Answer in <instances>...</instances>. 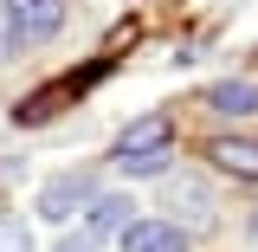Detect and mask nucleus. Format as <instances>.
Listing matches in <instances>:
<instances>
[{"label": "nucleus", "instance_id": "nucleus-8", "mask_svg": "<svg viewBox=\"0 0 258 252\" xmlns=\"http://www.w3.org/2000/svg\"><path fill=\"white\" fill-rule=\"evenodd\" d=\"M168 207L187 214V226H213V207H207V188L200 181H168Z\"/></svg>", "mask_w": 258, "mask_h": 252}, {"label": "nucleus", "instance_id": "nucleus-1", "mask_svg": "<svg viewBox=\"0 0 258 252\" xmlns=\"http://www.w3.org/2000/svg\"><path fill=\"white\" fill-rule=\"evenodd\" d=\"M129 207H136L129 194H97L91 207H84V220L71 226V233H64V239H58V246H52V252H97V246H103V239H116V233H123V226L136 220Z\"/></svg>", "mask_w": 258, "mask_h": 252}, {"label": "nucleus", "instance_id": "nucleus-9", "mask_svg": "<svg viewBox=\"0 0 258 252\" xmlns=\"http://www.w3.org/2000/svg\"><path fill=\"white\" fill-rule=\"evenodd\" d=\"M0 252H32V226L20 214H0Z\"/></svg>", "mask_w": 258, "mask_h": 252}, {"label": "nucleus", "instance_id": "nucleus-3", "mask_svg": "<svg viewBox=\"0 0 258 252\" xmlns=\"http://www.w3.org/2000/svg\"><path fill=\"white\" fill-rule=\"evenodd\" d=\"M97 200V175L91 168H64V175H52L45 188H39V214L45 220H71L78 207H91Z\"/></svg>", "mask_w": 258, "mask_h": 252}, {"label": "nucleus", "instance_id": "nucleus-10", "mask_svg": "<svg viewBox=\"0 0 258 252\" xmlns=\"http://www.w3.org/2000/svg\"><path fill=\"white\" fill-rule=\"evenodd\" d=\"M168 156L174 149H161V156H136V162H116L123 175H168Z\"/></svg>", "mask_w": 258, "mask_h": 252}, {"label": "nucleus", "instance_id": "nucleus-12", "mask_svg": "<svg viewBox=\"0 0 258 252\" xmlns=\"http://www.w3.org/2000/svg\"><path fill=\"white\" fill-rule=\"evenodd\" d=\"M252 246H258V207H252Z\"/></svg>", "mask_w": 258, "mask_h": 252}, {"label": "nucleus", "instance_id": "nucleus-5", "mask_svg": "<svg viewBox=\"0 0 258 252\" xmlns=\"http://www.w3.org/2000/svg\"><path fill=\"white\" fill-rule=\"evenodd\" d=\"M116 246L123 252H187V233L174 220H129L116 233Z\"/></svg>", "mask_w": 258, "mask_h": 252}, {"label": "nucleus", "instance_id": "nucleus-11", "mask_svg": "<svg viewBox=\"0 0 258 252\" xmlns=\"http://www.w3.org/2000/svg\"><path fill=\"white\" fill-rule=\"evenodd\" d=\"M13 52H20V45H13V39H7V26H0V65L13 59Z\"/></svg>", "mask_w": 258, "mask_h": 252}, {"label": "nucleus", "instance_id": "nucleus-7", "mask_svg": "<svg viewBox=\"0 0 258 252\" xmlns=\"http://www.w3.org/2000/svg\"><path fill=\"white\" fill-rule=\"evenodd\" d=\"M207 110H213V117H252L258 110V84L252 78H220V84L207 91Z\"/></svg>", "mask_w": 258, "mask_h": 252}, {"label": "nucleus", "instance_id": "nucleus-2", "mask_svg": "<svg viewBox=\"0 0 258 252\" xmlns=\"http://www.w3.org/2000/svg\"><path fill=\"white\" fill-rule=\"evenodd\" d=\"M0 26H7V39L20 52L26 45H45L64 26V0H0Z\"/></svg>", "mask_w": 258, "mask_h": 252}, {"label": "nucleus", "instance_id": "nucleus-4", "mask_svg": "<svg viewBox=\"0 0 258 252\" xmlns=\"http://www.w3.org/2000/svg\"><path fill=\"white\" fill-rule=\"evenodd\" d=\"M161 149H174V123L168 117H136V123L116 136V162H136V156H161Z\"/></svg>", "mask_w": 258, "mask_h": 252}, {"label": "nucleus", "instance_id": "nucleus-6", "mask_svg": "<svg viewBox=\"0 0 258 252\" xmlns=\"http://www.w3.org/2000/svg\"><path fill=\"white\" fill-rule=\"evenodd\" d=\"M207 156H213V168L232 175V181H258V142L252 136H213Z\"/></svg>", "mask_w": 258, "mask_h": 252}]
</instances>
